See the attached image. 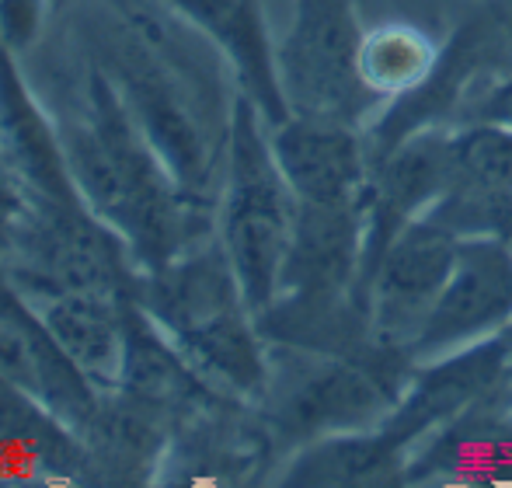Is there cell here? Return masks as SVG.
I'll list each match as a JSON object with an SVG mask.
<instances>
[{"mask_svg":"<svg viewBox=\"0 0 512 488\" xmlns=\"http://www.w3.org/2000/svg\"><path fill=\"white\" fill-rule=\"evenodd\" d=\"M411 471L408 454L384 429H352L331 433L297 447L286 464L283 485L304 488H366L398 485Z\"/></svg>","mask_w":512,"mask_h":488,"instance_id":"obj_11","label":"cell"},{"mask_svg":"<svg viewBox=\"0 0 512 488\" xmlns=\"http://www.w3.org/2000/svg\"><path fill=\"white\" fill-rule=\"evenodd\" d=\"M512 380V342L502 328L464 349H453L436 360L415 363L394 412L380 422L387 436L415 457L418 443L453 426V419L471 415L495 387Z\"/></svg>","mask_w":512,"mask_h":488,"instance_id":"obj_6","label":"cell"},{"mask_svg":"<svg viewBox=\"0 0 512 488\" xmlns=\"http://www.w3.org/2000/svg\"><path fill=\"white\" fill-rule=\"evenodd\" d=\"M32 255L42 276L60 293H102L115 283V251L67 203H56L46 220L35 224Z\"/></svg>","mask_w":512,"mask_h":488,"instance_id":"obj_13","label":"cell"},{"mask_svg":"<svg viewBox=\"0 0 512 488\" xmlns=\"http://www.w3.org/2000/svg\"><path fill=\"white\" fill-rule=\"evenodd\" d=\"M464 119H488V122H506V126H512V77L488 84L471 102V112Z\"/></svg>","mask_w":512,"mask_h":488,"instance_id":"obj_22","label":"cell"},{"mask_svg":"<svg viewBox=\"0 0 512 488\" xmlns=\"http://www.w3.org/2000/svg\"><path fill=\"white\" fill-rule=\"evenodd\" d=\"M411 370L415 360L384 342H370L356 353L307 349V363L293 370L272 422L297 447L331 433L377 429L394 412Z\"/></svg>","mask_w":512,"mask_h":488,"instance_id":"obj_2","label":"cell"},{"mask_svg":"<svg viewBox=\"0 0 512 488\" xmlns=\"http://www.w3.org/2000/svg\"><path fill=\"white\" fill-rule=\"evenodd\" d=\"M175 4L227 53L237 77L248 88V98L258 105L269 126L290 116L283 77H279V56H272L255 0H175Z\"/></svg>","mask_w":512,"mask_h":488,"instance_id":"obj_10","label":"cell"},{"mask_svg":"<svg viewBox=\"0 0 512 488\" xmlns=\"http://www.w3.org/2000/svg\"><path fill=\"white\" fill-rule=\"evenodd\" d=\"M460 238L429 213L398 234L363 286V311L377 342L408 353L436 307Z\"/></svg>","mask_w":512,"mask_h":488,"instance_id":"obj_5","label":"cell"},{"mask_svg":"<svg viewBox=\"0 0 512 488\" xmlns=\"http://www.w3.org/2000/svg\"><path fill=\"white\" fill-rule=\"evenodd\" d=\"M363 32L352 0H297L293 28L279 49V77L290 112L370 126L384 109L359 81Z\"/></svg>","mask_w":512,"mask_h":488,"instance_id":"obj_4","label":"cell"},{"mask_svg":"<svg viewBox=\"0 0 512 488\" xmlns=\"http://www.w3.org/2000/svg\"><path fill=\"white\" fill-rule=\"evenodd\" d=\"M512 189V126L488 119H464L450 126V189L492 192Z\"/></svg>","mask_w":512,"mask_h":488,"instance_id":"obj_18","label":"cell"},{"mask_svg":"<svg viewBox=\"0 0 512 488\" xmlns=\"http://www.w3.org/2000/svg\"><path fill=\"white\" fill-rule=\"evenodd\" d=\"M269 147L297 203H363L373 175L363 126L290 112L269 126Z\"/></svg>","mask_w":512,"mask_h":488,"instance_id":"obj_9","label":"cell"},{"mask_svg":"<svg viewBox=\"0 0 512 488\" xmlns=\"http://www.w3.org/2000/svg\"><path fill=\"white\" fill-rule=\"evenodd\" d=\"M0 112H4V129H7V136H11V147H14V154H18V161L25 164V171L42 189H49V196H53L56 203H67L63 168L53 154V143L42 133V122L28 109L25 95H18L14 77L7 74V70L0 74Z\"/></svg>","mask_w":512,"mask_h":488,"instance_id":"obj_19","label":"cell"},{"mask_svg":"<svg viewBox=\"0 0 512 488\" xmlns=\"http://www.w3.org/2000/svg\"><path fill=\"white\" fill-rule=\"evenodd\" d=\"M189 363V360H185ZM178 356H171L150 335H136L129 339V356L122 360L129 377V391L140 394L147 405H171L178 398H189L196 391V380H192L189 366Z\"/></svg>","mask_w":512,"mask_h":488,"instance_id":"obj_20","label":"cell"},{"mask_svg":"<svg viewBox=\"0 0 512 488\" xmlns=\"http://www.w3.org/2000/svg\"><path fill=\"white\" fill-rule=\"evenodd\" d=\"M49 339L81 373L108 377L122 366V335L102 293H60L42 318Z\"/></svg>","mask_w":512,"mask_h":488,"instance_id":"obj_17","label":"cell"},{"mask_svg":"<svg viewBox=\"0 0 512 488\" xmlns=\"http://www.w3.org/2000/svg\"><path fill=\"white\" fill-rule=\"evenodd\" d=\"M450 189V126H422L394 143L373 164L363 196V276H359V307L363 286L373 265L411 220L425 217Z\"/></svg>","mask_w":512,"mask_h":488,"instance_id":"obj_8","label":"cell"},{"mask_svg":"<svg viewBox=\"0 0 512 488\" xmlns=\"http://www.w3.org/2000/svg\"><path fill=\"white\" fill-rule=\"evenodd\" d=\"M185 360L203 377L241 398H262L269 391V363H265L262 342L251 332L248 311L223 314L196 332L182 335Z\"/></svg>","mask_w":512,"mask_h":488,"instance_id":"obj_14","label":"cell"},{"mask_svg":"<svg viewBox=\"0 0 512 488\" xmlns=\"http://www.w3.org/2000/svg\"><path fill=\"white\" fill-rule=\"evenodd\" d=\"M512 321V244L502 238H460L450 279L436 307L425 318L408 356L415 363L436 360L488 335H499Z\"/></svg>","mask_w":512,"mask_h":488,"instance_id":"obj_7","label":"cell"},{"mask_svg":"<svg viewBox=\"0 0 512 488\" xmlns=\"http://www.w3.org/2000/svg\"><path fill=\"white\" fill-rule=\"evenodd\" d=\"M4 224H7V196L0 192V227H4Z\"/></svg>","mask_w":512,"mask_h":488,"instance_id":"obj_24","label":"cell"},{"mask_svg":"<svg viewBox=\"0 0 512 488\" xmlns=\"http://www.w3.org/2000/svg\"><path fill=\"white\" fill-rule=\"evenodd\" d=\"M258 116L262 112L248 95L230 116V178L223 203V251L251 314H265L276 304L297 210L269 140L258 129Z\"/></svg>","mask_w":512,"mask_h":488,"instance_id":"obj_1","label":"cell"},{"mask_svg":"<svg viewBox=\"0 0 512 488\" xmlns=\"http://www.w3.org/2000/svg\"><path fill=\"white\" fill-rule=\"evenodd\" d=\"M0 25L14 39H28L35 28V0H0Z\"/></svg>","mask_w":512,"mask_h":488,"instance_id":"obj_23","label":"cell"},{"mask_svg":"<svg viewBox=\"0 0 512 488\" xmlns=\"http://www.w3.org/2000/svg\"><path fill=\"white\" fill-rule=\"evenodd\" d=\"M74 175L88 199L108 220L122 227L150 258H164L178 244L175 196L164 189L154 161L136 147L126 119L105 102L91 122H84L70 140Z\"/></svg>","mask_w":512,"mask_h":488,"instance_id":"obj_3","label":"cell"},{"mask_svg":"<svg viewBox=\"0 0 512 488\" xmlns=\"http://www.w3.org/2000/svg\"><path fill=\"white\" fill-rule=\"evenodd\" d=\"M439 60H443V49L422 28L391 21V25H377L363 32L356 67L363 88L380 105H387L408 91L422 88L436 74Z\"/></svg>","mask_w":512,"mask_h":488,"instance_id":"obj_15","label":"cell"},{"mask_svg":"<svg viewBox=\"0 0 512 488\" xmlns=\"http://www.w3.org/2000/svg\"><path fill=\"white\" fill-rule=\"evenodd\" d=\"M0 373L25 384L28 391H46L56 408H88L77 366L49 339L46 325H35L14 293L0 279Z\"/></svg>","mask_w":512,"mask_h":488,"instance_id":"obj_12","label":"cell"},{"mask_svg":"<svg viewBox=\"0 0 512 488\" xmlns=\"http://www.w3.org/2000/svg\"><path fill=\"white\" fill-rule=\"evenodd\" d=\"M432 220L450 227L457 238H502L512 244V189L478 196V192H446L429 210Z\"/></svg>","mask_w":512,"mask_h":488,"instance_id":"obj_21","label":"cell"},{"mask_svg":"<svg viewBox=\"0 0 512 488\" xmlns=\"http://www.w3.org/2000/svg\"><path fill=\"white\" fill-rule=\"evenodd\" d=\"M129 84H133L136 109L147 122V136L154 140L157 154L185 185H199L206 178V140L192 112L185 109L182 95L157 67H147V74H136Z\"/></svg>","mask_w":512,"mask_h":488,"instance_id":"obj_16","label":"cell"}]
</instances>
